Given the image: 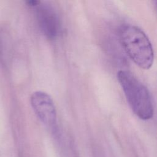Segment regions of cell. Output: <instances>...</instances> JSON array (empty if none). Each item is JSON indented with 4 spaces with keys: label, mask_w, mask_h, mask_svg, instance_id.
Wrapping results in <instances>:
<instances>
[{
    "label": "cell",
    "mask_w": 157,
    "mask_h": 157,
    "mask_svg": "<svg viewBox=\"0 0 157 157\" xmlns=\"http://www.w3.org/2000/svg\"><path fill=\"white\" fill-rule=\"evenodd\" d=\"M121 45L131 59L139 67L149 69L153 63L154 52L150 40L139 27L130 24L118 29Z\"/></svg>",
    "instance_id": "obj_1"
},
{
    "label": "cell",
    "mask_w": 157,
    "mask_h": 157,
    "mask_svg": "<svg viewBox=\"0 0 157 157\" xmlns=\"http://www.w3.org/2000/svg\"><path fill=\"white\" fill-rule=\"evenodd\" d=\"M117 77L134 113L144 120L151 118L153 105L147 87L129 71H120Z\"/></svg>",
    "instance_id": "obj_2"
},
{
    "label": "cell",
    "mask_w": 157,
    "mask_h": 157,
    "mask_svg": "<svg viewBox=\"0 0 157 157\" xmlns=\"http://www.w3.org/2000/svg\"><path fill=\"white\" fill-rule=\"evenodd\" d=\"M31 104L37 116L47 126L56 122V110L50 96L42 91H36L31 96Z\"/></svg>",
    "instance_id": "obj_3"
},
{
    "label": "cell",
    "mask_w": 157,
    "mask_h": 157,
    "mask_svg": "<svg viewBox=\"0 0 157 157\" xmlns=\"http://www.w3.org/2000/svg\"><path fill=\"white\" fill-rule=\"evenodd\" d=\"M39 26L48 37H55L59 30V20L55 10L47 5L40 6L37 10Z\"/></svg>",
    "instance_id": "obj_4"
},
{
    "label": "cell",
    "mask_w": 157,
    "mask_h": 157,
    "mask_svg": "<svg viewBox=\"0 0 157 157\" xmlns=\"http://www.w3.org/2000/svg\"><path fill=\"white\" fill-rule=\"evenodd\" d=\"M153 2L155 3V9H156V12H157V1H155Z\"/></svg>",
    "instance_id": "obj_5"
}]
</instances>
